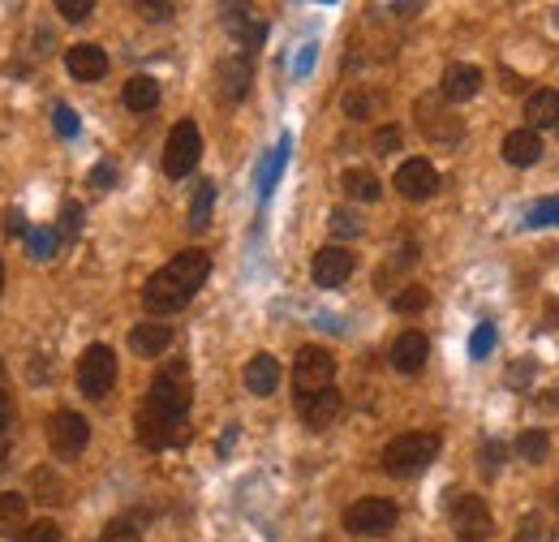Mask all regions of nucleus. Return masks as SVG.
I'll return each mask as SVG.
<instances>
[{
    "label": "nucleus",
    "instance_id": "obj_25",
    "mask_svg": "<svg viewBox=\"0 0 559 542\" xmlns=\"http://www.w3.org/2000/svg\"><path fill=\"white\" fill-rule=\"evenodd\" d=\"M340 185H344V194L349 198H357V203H379V194H383V185H379V177L370 173V168H344Z\"/></svg>",
    "mask_w": 559,
    "mask_h": 542
},
{
    "label": "nucleus",
    "instance_id": "obj_49",
    "mask_svg": "<svg viewBox=\"0 0 559 542\" xmlns=\"http://www.w3.org/2000/svg\"><path fill=\"white\" fill-rule=\"evenodd\" d=\"M504 91H525V82H521V74H512L508 65H504Z\"/></svg>",
    "mask_w": 559,
    "mask_h": 542
},
{
    "label": "nucleus",
    "instance_id": "obj_3",
    "mask_svg": "<svg viewBox=\"0 0 559 542\" xmlns=\"http://www.w3.org/2000/svg\"><path fill=\"white\" fill-rule=\"evenodd\" d=\"M439 448H443V439L435 431H405V435L387 439L379 461H383V469L392 478H413V474H422V469L435 465Z\"/></svg>",
    "mask_w": 559,
    "mask_h": 542
},
{
    "label": "nucleus",
    "instance_id": "obj_46",
    "mask_svg": "<svg viewBox=\"0 0 559 542\" xmlns=\"http://www.w3.org/2000/svg\"><path fill=\"white\" fill-rule=\"evenodd\" d=\"M9 426H13V396L0 388V435H9Z\"/></svg>",
    "mask_w": 559,
    "mask_h": 542
},
{
    "label": "nucleus",
    "instance_id": "obj_42",
    "mask_svg": "<svg viewBox=\"0 0 559 542\" xmlns=\"http://www.w3.org/2000/svg\"><path fill=\"white\" fill-rule=\"evenodd\" d=\"M529 379H534V362L529 358H521L508 370V388H529Z\"/></svg>",
    "mask_w": 559,
    "mask_h": 542
},
{
    "label": "nucleus",
    "instance_id": "obj_5",
    "mask_svg": "<svg viewBox=\"0 0 559 542\" xmlns=\"http://www.w3.org/2000/svg\"><path fill=\"white\" fill-rule=\"evenodd\" d=\"M448 521L456 530V542H491V508H486L482 495H469V491H456L448 499Z\"/></svg>",
    "mask_w": 559,
    "mask_h": 542
},
{
    "label": "nucleus",
    "instance_id": "obj_44",
    "mask_svg": "<svg viewBox=\"0 0 559 542\" xmlns=\"http://www.w3.org/2000/svg\"><path fill=\"white\" fill-rule=\"evenodd\" d=\"M112 181H117V168H112V164H95L91 168V185H95V190H108Z\"/></svg>",
    "mask_w": 559,
    "mask_h": 542
},
{
    "label": "nucleus",
    "instance_id": "obj_43",
    "mask_svg": "<svg viewBox=\"0 0 559 542\" xmlns=\"http://www.w3.org/2000/svg\"><path fill=\"white\" fill-rule=\"evenodd\" d=\"M138 13H142L147 22H164V18H172V5H168V0H164V5H160V0H155V5H151V0H142Z\"/></svg>",
    "mask_w": 559,
    "mask_h": 542
},
{
    "label": "nucleus",
    "instance_id": "obj_7",
    "mask_svg": "<svg viewBox=\"0 0 559 542\" xmlns=\"http://www.w3.org/2000/svg\"><path fill=\"white\" fill-rule=\"evenodd\" d=\"M198 160H203V134H198L194 121H177L164 142V177H172V181L190 177Z\"/></svg>",
    "mask_w": 559,
    "mask_h": 542
},
{
    "label": "nucleus",
    "instance_id": "obj_6",
    "mask_svg": "<svg viewBox=\"0 0 559 542\" xmlns=\"http://www.w3.org/2000/svg\"><path fill=\"white\" fill-rule=\"evenodd\" d=\"M396 521H400V508L392 504V499H379V495L357 499V504L344 508V530H349V534H362V538H383V534H392Z\"/></svg>",
    "mask_w": 559,
    "mask_h": 542
},
{
    "label": "nucleus",
    "instance_id": "obj_32",
    "mask_svg": "<svg viewBox=\"0 0 559 542\" xmlns=\"http://www.w3.org/2000/svg\"><path fill=\"white\" fill-rule=\"evenodd\" d=\"M56 241H61V237H56V228H31V233H26V250H31V259H52V254H56Z\"/></svg>",
    "mask_w": 559,
    "mask_h": 542
},
{
    "label": "nucleus",
    "instance_id": "obj_52",
    "mask_svg": "<svg viewBox=\"0 0 559 542\" xmlns=\"http://www.w3.org/2000/svg\"><path fill=\"white\" fill-rule=\"evenodd\" d=\"M542 327H547V332H551V327H559V302L551 306V315H547V319H542Z\"/></svg>",
    "mask_w": 559,
    "mask_h": 542
},
{
    "label": "nucleus",
    "instance_id": "obj_21",
    "mask_svg": "<svg viewBox=\"0 0 559 542\" xmlns=\"http://www.w3.org/2000/svg\"><path fill=\"white\" fill-rule=\"evenodd\" d=\"M280 362L271 358V353H254V358L246 362V388L254 392V396H271L280 388Z\"/></svg>",
    "mask_w": 559,
    "mask_h": 542
},
{
    "label": "nucleus",
    "instance_id": "obj_2",
    "mask_svg": "<svg viewBox=\"0 0 559 542\" xmlns=\"http://www.w3.org/2000/svg\"><path fill=\"white\" fill-rule=\"evenodd\" d=\"M211 276V254L207 250H181L142 284V306L151 315H177L198 297V289Z\"/></svg>",
    "mask_w": 559,
    "mask_h": 542
},
{
    "label": "nucleus",
    "instance_id": "obj_30",
    "mask_svg": "<svg viewBox=\"0 0 559 542\" xmlns=\"http://www.w3.org/2000/svg\"><path fill=\"white\" fill-rule=\"evenodd\" d=\"M516 452H521V461L538 465V461H547V452H551V439L542 435V431H525L521 439H516Z\"/></svg>",
    "mask_w": 559,
    "mask_h": 542
},
{
    "label": "nucleus",
    "instance_id": "obj_34",
    "mask_svg": "<svg viewBox=\"0 0 559 542\" xmlns=\"http://www.w3.org/2000/svg\"><path fill=\"white\" fill-rule=\"evenodd\" d=\"M495 323H478L473 327V336H469V353H473V362H482V358H491V349H495Z\"/></svg>",
    "mask_w": 559,
    "mask_h": 542
},
{
    "label": "nucleus",
    "instance_id": "obj_8",
    "mask_svg": "<svg viewBox=\"0 0 559 542\" xmlns=\"http://www.w3.org/2000/svg\"><path fill=\"white\" fill-rule=\"evenodd\" d=\"M336 383V358L327 353L323 345H301L297 358H293V388L297 396H310V392H323Z\"/></svg>",
    "mask_w": 559,
    "mask_h": 542
},
{
    "label": "nucleus",
    "instance_id": "obj_23",
    "mask_svg": "<svg viewBox=\"0 0 559 542\" xmlns=\"http://www.w3.org/2000/svg\"><path fill=\"white\" fill-rule=\"evenodd\" d=\"M289 155H293V138L284 134V138L276 142V151H271L267 160H263V168H258V198H263V203L271 198V190L280 185V173L289 168Z\"/></svg>",
    "mask_w": 559,
    "mask_h": 542
},
{
    "label": "nucleus",
    "instance_id": "obj_39",
    "mask_svg": "<svg viewBox=\"0 0 559 542\" xmlns=\"http://www.w3.org/2000/svg\"><path fill=\"white\" fill-rule=\"evenodd\" d=\"M375 108H379V95H349L344 99V112H349L353 121H366Z\"/></svg>",
    "mask_w": 559,
    "mask_h": 542
},
{
    "label": "nucleus",
    "instance_id": "obj_41",
    "mask_svg": "<svg viewBox=\"0 0 559 542\" xmlns=\"http://www.w3.org/2000/svg\"><path fill=\"white\" fill-rule=\"evenodd\" d=\"M375 151H379V155L400 151V130H396V125H383V130L375 134Z\"/></svg>",
    "mask_w": 559,
    "mask_h": 542
},
{
    "label": "nucleus",
    "instance_id": "obj_38",
    "mask_svg": "<svg viewBox=\"0 0 559 542\" xmlns=\"http://www.w3.org/2000/svg\"><path fill=\"white\" fill-rule=\"evenodd\" d=\"M52 125H56V134H61V138H78V112L69 104H56Z\"/></svg>",
    "mask_w": 559,
    "mask_h": 542
},
{
    "label": "nucleus",
    "instance_id": "obj_35",
    "mask_svg": "<svg viewBox=\"0 0 559 542\" xmlns=\"http://www.w3.org/2000/svg\"><path fill=\"white\" fill-rule=\"evenodd\" d=\"M78 233H82V203H74V198H69V203L61 207V224H56V237H61V241H78Z\"/></svg>",
    "mask_w": 559,
    "mask_h": 542
},
{
    "label": "nucleus",
    "instance_id": "obj_12",
    "mask_svg": "<svg viewBox=\"0 0 559 542\" xmlns=\"http://www.w3.org/2000/svg\"><path fill=\"white\" fill-rule=\"evenodd\" d=\"M250 82H254V61L246 52L224 56L220 69H215V95H220L224 104H241V99L250 95Z\"/></svg>",
    "mask_w": 559,
    "mask_h": 542
},
{
    "label": "nucleus",
    "instance_id": "obj_19",
    "mask_svg": "<svg viewBox=\"0 0 559 542\" xmlns=\"http://www.w3.org/2000/svg\"><path fill=\"white\" fill-rule=\"evenodd\" d=\"M224 26L237 35V44L246 48V56L267 39V22H254V13L241 9V5H228V9H224Z\"/></svg>",
    "mask_w": 559,
    "mask_h": 542
},
{
    "label": "nucleus",
    "instance_id": "obj_51",
    "mask_svg": "<svg viewBox=\"0 0 559 542\" xmlns=\"http://www.w3.org/2000/svg\"><path fill=\"white\" fill-rule=\"evenodd\" d=\"M538 534H542V530H538V517H525V521H521V538L529 542V538H538Z\"/></svg>",
    "mask_w": 559,
    "mask_h": 542
},
{
    "label": "nucleus",
    "instance_id": "obj_9",
    "mask_svg": "<svg viewBox=\"0 0 559 542\" xmlns=\"http://www.w3.org/2000/svg\"><path fill=\"white\" fill-rule=\"evenodd\" d=\"M86 444H91V422H86L82 413L61 409V413H52V418H48V448L61 456V461H74V456H82Z\"/></svg>",
    "mask_w": 559,
    "mask_h": 542
},
{
    "label": "nucleus",
    "instance_id": "obj_11",
    "mask_svg": "<svg viewBox=\"0 0 559 542\" xmlns=\"http://www.w3.org/2000/svg\"><path fill=\"white\" fill-rule=\"evenodd\" d=\"M392 185H396L400 198H409V203H426V198L439 194V173H435V164L418 155V160H405L396 168Z\"/></svg>",
    "mask_w": 559,
    "mask_h": 542
},
{
    "label": "nucleus",
    "instance_id": "obj_24",
    "mask_svg": "<svg viewBox=\"0 0 559 542\" xmlns=\"http://www.w3.org/2000/svg\"><path fill=\"white\" fill-rule=\"evenodd\" d=\"M121 104L129 112H151L155 104H160V82H155L151 74H134L121 91Z\"/></svg>",
    "mask_w": 559,
    "mask_h": 542
},
{
    "label": "nucleus",
    "instance_id": "obj_4",
    "mask_svg": "<svg viewBox=\"0 0 559 542\" xmlns=\"http://www.w3.org/2000/svg\"><path fill=\"white\" fill-rule=\"evenodd\" d=\"M117 353H112L108 345H91L78 358V392L86 396V401H104V396L117 388Z\"/></svg>",
    "mask_w": 559,
    "mask_h": 542
},
{
    "label": "nucleus",
    "instance_id": "obj_15",
    "mask_svg": "<svg viewBox=\"0 0 559 542\" xmlns=\"http://www.w3.org/2000/svg\"><path fill=\"white\" fill-rule=\"evenodd\" d=\"M65 69L74 74L78 82H99L108 74V52L99 44H74L65 52Z\"/></svg>",
    "mask_w": 559,
    "mask_h": 542
},
{
    "label": "nucleus",
    "instance_id": "obj_48",
    "mask_svg": "<svg viewBox=\"0 0 559 542\" xmlns=\"http://www.w3.org/2000/svg\"><path fill=\"white\" fill-rule=\"evenodd\" d=\"M310 65H314V48H306V52L297 56V61H293V74H297V78H301V74H310Z\"/></svg>",
    "mask_w": 559,
    "mask_h": 542
},
{
    "label": "nucleus",
    "instance_id": "obj_40",
    "mask_svg": "<svg viewBox=\"0 0 559 542\" xmlns=\"http://www.w3.org/2000/svg\"><path fill=\"white\" fill-rule=\"evenodd\" d=\"M332 233L336 237H357L362 233V220H357L353 211H332Z\"/></svg>",
    "mask_w": 559,
    "mask_h": 542
},
{
    "label": "nucleus",
    "instance_id": "obj_17",
    "mask_svg": "<svg viewBox=\"0 0 559 542\" xmlns=\"http://www.w3.org/2000/svg\"><path fill=\"white\" fill-rule=\"evenodd\" d=\"M430 358V340L422 332H400L396 345H392V366L400 370V375H418V370L426 366Z\"/></svg>",
    "mask_w": 559,
    "mask_h": 542
},
{
    "label": "nucleus",
    "instance_id": "obj_33",
    "mask_svg": "<svg viewBox=\"0 0 559 542\" xmlns=\"http://www.w3.org/2000/svg\"><path fill=\"white\" fill-rule=\"evenodd\" d=\"M525 224L529 228H555L559 224V194L555 198H542V203H534L525 211Z\"/></svg>",
    "mask_w": 559,
    "mask_h": 542
},
{
    "label": "nucleus",
    "instance_id": "obj_31",
    "mask_svg": "<svg viewBox=\"0 0 559 542\" xmlns=\"http://www.w3.org/2000/svg\"><path fill=\"white\" fill-rule=\"evenodd\" d=\"M99 542H142V517H117L108 521V530Z\"/></svg>",
    "mask_w": 559,
    "mask_h": 542
},
{
    "label": "nucleus",
    "instance_id": "obj_50",
    "mask_svg": "<svg viewBox=\"0 0 559 542\" xmlns=\"http://www.w3.org/2000/svg\"><path fill=\"white\" fill-rule=\"evenodd\" d=\"M9 456H13V444H9V435H0V474L9 469Z\"/></svg>",
    "mask_w": 559,
    "mask_h": 542
},
{
    "label": "nucleus",
    "instance_id": "obj_29",
    "mask_svg": "<svg viewBox=\"0 0 559 542\" xmlns=\"http://www.w3.org/2000/svg\"><path fill=\"white\" fill-rule=\"evenodd\" d=\"M426 306H430V289H422V284H405V289L392 297L396 315H422Z\"/></svg>",
    "mask_w": 559,
    "mask_h": 542
},
{
    "label": "nucleus",
    "instance_id": "obj_26",
    "mask_svg": "<svg viewBox=\"0 0 559 542\" xmlns=\"http://www.w3.org/2000/svg\"><path fill=\"white\" fill-rule=\"evenodd\" d=\"M26 504H31V499H26L22 491L0 495V534L5 538H18L26 530Z\"/></svg>",
    "mask_w": 559,
    "mask_h": 542
},
{
    "label": "nucleus",
    "instance_id": "obj_10",
    "mask_svg": "<svg viewBox=\"0 0 559 542\" xmlns=\"http://www.w3.org/2000/svg\"><path fill=\"white\" fill-rule=\"evenodd\" d=\"M418 125H422V134L430 142H443V147L461 142V134H465V121L448 108V99L443 95H422L418 99Z\"/></svg>",
    "mask_w": 559,
    "mask_h": 542
},
{
    "label": "nucleus",
    "instance_id": "obj_45",
    "mask_svg": "<svg viewBox=\"0 0 559 542\" xmlns=\"http://www.w3.org/2000/svg\"><path fill=\"white\" fill-rule=\"evenodd\" d=\"M5 233L9 237H26V233H31V224H26L22 211H9V216H5Z\"/></svg>",
    "mask_w": 559,
    "mask_h": 542
},
{
    "label": "nucleus",
    "instance_id": "obj_36",
    "mask_svg": "<svg viewBox=\"0 0 559 542\" xmlns=\"http://www.w3.org/2000/svg\"><path fill=\"white\" fill-rule=\"evenodd\" d=\"M13 542H61V525L43 517V521H35V525H26V530L13 538Z\"/></svg>",
    "mask_w": 559,
    "mask_h": 542
},
{
    "label": "nucleus",
    "instance_id": "obj_54",
    "mask_svg": "<svg viewBox=\"0 0 559 542\" xmlns=\"http://www.w3.org/2000/svg\"><path fill=\"white\" fill-rule=\"evenodd\" d=\"M555 22H559V9H555Z\"/></svg>",
    "mask_w": 559,
    "mask_h": 542
},
{
    "label": "nucleus",
    "instance_id": "obj_1",
    "mask_svg": "<svg viewBox=\"0 0 559 542\" xmlns=\"http://www.w3.org/2000/svg\"><path fill=\"white\" fill-rule=\"evenodd\" d=\"M190 405H194V379L181 358L164 362L155 370L147 401L134 418V435L147 452H168L190 439Z\"/></svg>",
    "mask_w": 559,
    "mask_h": 542
},
{
    "label": "nucleus",
    "instance_id": "obj_14",
    "mask_svg": "<svg viewBox=\"0 0 559 542\" xmlns=\"http://www.w3.org/2000/svg\"><path fill=\"white\" fill-rule=\"evenodd\" d=\"M340 409H344V396L336 392V383L332 388H323V392L297 396V413H301V422H306L310 431H327V426L340 418Z\"/></svg>",
    "mask_w": 559,
    "mask_h": 542
},
{
    "label": "nucleus",
    "instance_id": "obj_13",
    "mask_svg": "<svg viewBox=\"0 0 559 542\" xmlns=\"http://www.w3.org/2000/svg\"><path fill=\"white\" fill-rule=\"evenodd\" d=\"M353 271H357V254L349 246H323L310 263V276H314L319 289H340Z\"/></svg>",
    "mask_w": 559,
    "mask_h": 542
},
{
    "label": "nucleus",
    "instance_id": "obj_27",
    "mask_svg": "<svg viewBox=\"0 0 559 542\" xmlns=\"http://www.w3.org/2000/svg\"><path fill=\"white\" fill-rule=\"evenodd\" d=\"M26 499H39V504L43 508H56V504H65V482H61V474H56V469H48V465H43V469H35V474H31V495H26Z\"/></svg>",
    "mask_w": 559,
    "mask_h": 542
},
{
    "label": "nucleus",
    "instance_id": "obj_47",
    "mask_svg": "<svg viewBox=\"0 0 559 542\" xmlns=\"http://www.w3.org/2000/svg\"><path fill=\"white\" fill-rule=\"evenodd\" d=\"M482 456H486V469H495V465H499V461H504V456H508V448L499 444V439H491V444L482 448Z\"/></svg>",
    "mask_w": 559,
    "mask_h": 542
},
{
    "label": "nucleus",
    "instance_id": "obj_37",
    "mask_svg": "<svg viewBox=\"0 0 559 542\" xmlns=\"http://www.w3.org/2000/svg\"><path fill=\"white\" fill-rule=\"evenodd\" d=\"M56 13L65 22H86L95 13V0H56Z\"/></svg>",
    "mask_w": 559,
    "mask_h": 542
},
{
    "label": "nucleus",
    "instance_id": "obj_16",
    "mask_svg": "<svg viewBox=\"0 0 559 542\" xmlns=\"http://www.w3.org/2000/svg\"><path fill=\"white\" fill-rule=\"evenodd\" d=\"M482 91V69L478 65H448V74L439 82V95L448 99V104H465Z\"/></svg>",
    "mask_w": 559,
    "mask_h": 542
},
{
    "label": "nucleus",
    "instance_id": "obj_28",
    "mask_svg": "<svg viewBox=\"0 0 559 542\" xmlns=\"http://www.w3.org/2000/svg\"><path fill=\"white\" fill-rule=\"evenodd\" d=\"M211 207H215V181H198V194L190 203V233H203L211 224Z\"/></svg>",
    "mask_w": 559,
    "mask_h": 542
},
{
    "label": "nucleus",
    "instance_id": "obj_20",
    "mask_svg": "<svg viewBox=\"0 0 559 542\" xmlns=\"http://www.w3.org/2000/svg\"><path fill=\"white\" fill-rule=\"evenodd\" d=\"M499 151H504V160H508L512 168H529V164H538V160H542V138L525 125V130H512Z\"/></svg>",
    "mask_w": 559,
    "mask_h": 542
},
{
    "label": "nucleus",
    "instance_id": "obj_22",
    "mask_svg": "<svg viewBox=\"0 0 559 542\" xmlns=\"http://www.w3.org/2000/svg\"><path fill=\"white\" fill-rule=\"evenodd\" d=\"M525 121H529V130H551V125H559V91H529L525 99Z\"/></svg>",
    "mask_w": 559,
    "mask_h": 542
},
{
    "label": "nucleus",
    "instance_id": "obj_53",
    "mask_svg": "<svg viewBox=\"0 0 559 542\" xmlns=\"http://www.w3.org/2000/svg\"><path fill=\"white\" fill-rule=\"evenodd\" d=\"M0 293H5V263H0Z\"/></svg>",
    "mask_w": 559,
    "mask_h": 542
},
{
    "label": "nucleus",
    "instance_id": "obj_18",
    "mask_svg": "<svg viewBox=\"0 0 559 542\" xmlns=\"http://www.w3.org/2000/svg\"><path fill=\"white\" fill-rule=\"evenodd\" d=\"M168 345H172L168 323H134V332H129V349H134L138 358H164Z\"/></svg>",
    "mask_w": 559,
    "mask_h": 542
}]
</instances>
